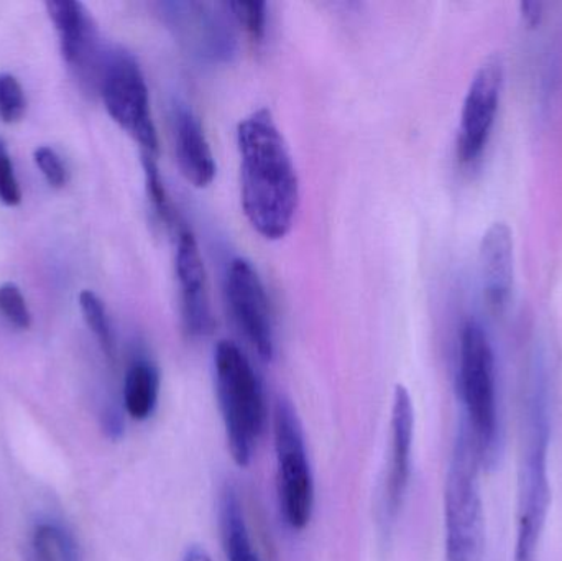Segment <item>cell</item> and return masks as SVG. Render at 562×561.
Returning <instances> with one entry per match:
<instances>
[{
  "label": "cell",
  "mask_w": 562,
  "mask_h": 561,
  "mask_svg": "<svg viewBox=\"0 0 562 561\" xmlns=\"http://www.w3.org/2000/svg\"><path fill=\"white\" fill-rule=\"evenodd\" d=\"M240 200L250 226L269 240L290 233L300 204V180L286 141L269 109H259L237 127Z\"/></svg>",
  "instance_id": "cell-1"
},
{
  "label": "cell",
  "mask_w": 562,
  "mask_h": 561,
  "mask_svg": "<svg viewBox=\"0 0 562 561\" xmlns=\"http://www.w3.org/2000/svg\"><path fill=\"white\" fill-rule=\"evenodd\" d=\"M550 405L547 364L538 355L531 362L525 389L515 561H537V552L550 510Z\"/></svg>",
  "instance_id": "cell-2"
},
{
  "label": "cell",
  "mask_w": 562,
  "mask_h": 561,
  "mask_svg": "<svg viewBox=\"0 0 562 561\" xmlns=\"http://www.w3.org/2000/svg\"><path fill=\"white\" fill-rule=\"evenodd\" d=\"M217 401L234 463L249 467L266 427V399L259 375L236 343L223 339L214 351Z\"/></svg>",
  "instance_id": "cell-3"
},
{
  "label": "cell",
  "mask_w": 562,
  "mask_h": 561,
  "mask_svg": "<svg viewBox=\"0 0 562 561\" xmlns=\"http://www.w3.org/2000/svg\"><path fill=\"white\" fill-rule=\"evenodd\" d=\"M458 384L464 405L462 424L474 440L481 463L494 467L501 445L494 349L475 319L465 322L461 329Z\"/></svg>",
  "instance_id": "cell-4"
},
{
  "label": "cell",
  "mask_w": 562,
  "mask_h": 561,
  "mask_svg": "<svg viewBox=\"0 0 562 561\" xmlns=\"http://www.w3.org/2000/svg\"><path fill=\"white\" fill-rule=\"evenodd\" d=\"M481 458L461 422L445 487L446 559L484 561L485 514L482 503Z\"/></svg>",
  "instance_id": "cell-5"
},
{
  "label": "cell",
  "mask_w": 562,
  "mask_h": 561,
  "mask_svg": "<svg viewBox=\"0 0 562 561\" xmlns=\"http://www.w3.org/2000/svg\"><path fill=\"white\" fill-rule=\"evenodd\" d=\"M273 437L281 514L290 529L303 530L313 516L314 480L307 460L303 425L296 408L283 397L277 401L273 411Z\"/></svg>",
  "instance_id": "cell-6"
},
{
  "label": "cell",
  "mask_w": 562,
  "mask_h": 561,
  "mask_svg": "<svg viewBox=\"0 0 562 561\" xmlns=\"http://www.w3.org/2000/svg\"><path fill=\"white\" fill-rule=\"evenodd\" d=\"M102 101L112 121L127 132L144 154L158 152V135L151 117L150 96L137 59L124 49H114L101 66Z\"/></svg>",
  "instance_id": "cell-7"
},
{
  "label": "cell",
  "mask_w": 562,
  "mask_h": 561,
  "mask_svg": "<svg viewBox=\"0 0 562 561\" xmlns=\"http://www.w3.org/2000/svg\"><path fill=\"white\" fill-rule=\"evenodd\" d=\"M226 295L237 328L263 361H272L276 355V338L269 296L259 272L250 260L237 257L229 263Z\"/></svg>",
  "instance_id": "cell-8"
},
{
  "label": "cell",
  "mask_w": 562,
  "mask_h": 561,
  "mask_svg": "<svg viewBox=\"0 0 562 561\" xmlns=\"http://www.w3.org/2000/svg\"><path fill=\"white\" fill-rule=\"evenodd\" d=\"M504 68L497 58L487 59L472 78L461 112L458 134V157L462 164L481 158L494 127L501 101Z\"/></svg>",
  "instance_id": "cell-9"
},
{
  "label": "cell",
  "mask_w": 562,
  "mask_h": 561,
  "mask_svg": "<svg viewBox=\"0 0 562 561\" xmlns=\"http://www.w3.org/2000/svg\"><path fill=\"white\" fill-rule=\"evenodd\" d=\"M175 270L180 287L184 329L194 338L210 335L214 328V316L206 267L196 237L190 229H181L178 234Z\"/></svg>",
  "instance_id": "cell-10"
},
{
  "label": "cell",
  "mask_w": 562,
  "mask_h": 561,
  "mask_svg": "<svg viewBox=\"0 0 562 561\" xmlns=\"http://www.w3.org/2000/svg\"><path fill=\"white\" fill-rule=\"evenodd\" d=\"M413 440H415V407L405 385H396L392 407V458H390L386 510L395 517L402 509L412 478Z\"/></svg>",
  "instance_id": "cell-11"
},
{
  "label": "cell",
  "mask_w": 562,
  "mask_h": 561,
  "mask_svg": "<svg viewBox=\"0 0 562 561\" xmlns=\"http://www.w3.org/2000/svg\"><path fill=\"white\" fill-rule=\"evenodd\" d=\"M481 276L485 300L502 312L514 289V236L507 223H494L482 237Z\"/></svg>",
  "instance_id": "cell-12"
},
{
  "label": "cell",
  "mask_w": 562,
  "mask_h": 561,
  "mask_svg": "<svg viewBox=\"0 0 562 561\" xmlns=\"http://www.w3.org/2000/svg\"><path fill=\"white\" fill-rule=\"evenodd\" d=\"M173 138L181 175L193 187H210L216 177V160L200 119L184 105L175 111Z\"/></svg>",
  "instance_id": "cell-13"
},
{
  "label": "cell",
  "mask_w": 562,
  "mask_h": 561,
  "mask_svg": "<svg viewBox=\"0 0 562 561\" xmlns=\"http://www.w3.org/2000/svg\"><path fill=\"white\" fill-rule=\"evenodd\" d=\"M45 7L55 23L63 59L71 68L85 69L98 42V32L88 10L76 0H48Z\"/></svg>",
  "instance_id": "cell-14"
},
{
  "label": "cell",
  "mask_w": 562,
  "mask_h": 561,
  "mask_svg": "<svg viewBox=\"0 0 562 561\" xmlns=\"http://www.w3.org/2000/svg\"><path fill=\"white\" fill-rule=\"evenodd\" d=\"M221 536L224 552L229 561H262L254 549L247 527L246 514L239 493L233 484H226L220 503Z\"/></svg>",
  "instance_id": "cell-15"
},
{
  "label": "cell",
  "mask_w": 562,
  "mask_h": 561,
  "mask_svg": "<svg viewBox=\"0 0 562 561\" xmlns=\"http://www.w3.org/2000/svg\"><path fill=\"white\" fill-rule=\"evenodd\" d=\"M160 397V371L154 362L137 359L125 374L124 407L134 420L144 422L154 415Z\"/></svg>",
  "instance_id": "cell-16"
},
{
  "label": "cell",
  "mask_w": 562,
  "mask_h": 561,
  "mask_svg": "<svg viewBox=\"0 0 562 561\" xmlns=\"http://www.w3.org/2000/svg\"><path fill=\"white\" fill-rule=\"evenodd\" d=\"M32 561H81V553L65 527L40 523L32 532Z\"/></svg>",
  "instance_id": "cell-17"
},
{
  "label": "cell",
  "mask_w": 562,
  "mask_h": 561,
  "mask_svg": "<svg viewBox=\"0 0 562 561\" xmlns=\"http://www.w3.org/2000/svg\"><path fill=\"white\" fill-rule=\"evenodd\" d=\"M79 306H81L86 325L98 339L102 351L112 358L114 356V335H112L111 322H109L104 303L91 290H82L79 293Z\"/></svg>",
  "instance_id": "cell-18"
},
{
  "label": "cell",
  "mask_w": 562,
  "mask_h": 561,
  "mask_svg": "<svg viewBox=\"0 0 562 561\" xmlns=\"http://www.w3.org/2000/svg\"><path fill=\"white\" fill-rule=\"evenodd\" d=\"M227 9L233 12L234 19L249 33L252 42L260 43L266 36L267 30V3L259 0H237L226 3Z\"/></svg>",
  "instance_id": "cell-19"
},
{
  "label": "cell",
  "mask_w": 562,
  "mask_h": 561,
  "mask_svg": "<svg viewBox=\"0 0 562 561\" xmlns=\"http://www.w3.org/2000/svg\"><path fill=\"white\" fill-rule=\"evenodd\" d=\"M26 99L15 76L0 72V121L15 124L25 114Z\"/></svg>",
  "instance_id": "cell-20"
},
{
  "label": "cell",
  "mask_w": 562,
  "mask_h": 561,
  "mask_svg": "<svg viewBox=\"0 0 562 561\" xmlns=\"http://www.w3.org/2000/svg\"><path fill=\"white\" fill-rule=\"evenodd\" d=\"M0 315L13 328L29 329L32 326L29 305L15 283L0 285Z\"/></svg>",
  "instance_id": "cell-21"
},
{
  "label": "cell",
  "mask_w": 562,
  "mask_h": 561,
  "mask_svg": "<svg viewBox=\"0 0 562 561\" xmlns=\"http://www.w3.org/2000/svg\"><path fill=\"white\" fill-rule=\"evenodd\" d=\"M142 164H144L145 183H147L151 207L161 221L170 223L173 211H171L170 198H168L167 188H165L164 180H161L157 164H155L154 157L147 154L142 157Z\"/></svg>",
  "instance_id": "cell-22"
},
{
  "label": "cell",
  "mask_w": 562,
  "mask_h": 561,
  "mask_svg": "<svg viewBox=\"0 0 562 561\" xmlns=\"http://www.w3.org/2000/svg\"><path fill=\"white\" fill-rule=\"evenodd\" d=\"M0 201L5 206H19L22 201V190L13 170L12 160L5 145L0 141Z\"/></svg>",
  "instance_id": "cell-23"
},
{
  "label": "cell",
  "mask_w": 562,
  "mask_h": 561,
  "mask_svg": "<svg viewBox=\"0 0 562 561\" xmlns=\"http://www.w3.org/2000/svg\"><path fill=\"white\" fill-rule=\"evenodd\" d=\"M33 158H35L36 167L42 171L43 177H45L46 183L52 188H63L66 184V180H68V173H66L65 165H63L61 158L56 154L53 148L38 147L33 154Z\"/></svg>",
  "instance_id": "cell-24"
},
{
  "label": "cell",
  "mask_w": 562,
  "mask_h": 561,
  "mask_svg": "<svg viewBox=\"0 0 562 561\" xmlns=\"http://www.w3.org/2000/svg\"><path fill=\"white\" fill-rule=\"evenodd\" d=\"M102 430H104L105 437L111 438V440H121L125 430L124 415H122L121 408H104V412H102Z\"/></svg>",
  "instance_id": "cell-25"
},
{
  "label": "cell",
  "mask_w": 562,
  "mask_h": 561,
  "mask_svg": "<svg viewBox=\"0 0 562 561\" xmlns=\"http://www.w3.org/2000/svg\"><path fill=\"white\" fill-rule=\"evenodd\" d=\"M521 13H524L527 23H530V25H537V23L540 22L541 16V3L524 2L521 3Z\"/></svg>",
  "instance_id": "cell-26"
},
{
  "label": "cell",
  "mask_w": 562,
  "mask_h": 561,
  "mask_svg": "<svg viewBox=\"0 0 562 561\" xmlns=\"http://www.w3.org/2000/svg\"><path fill=\"white\" fill-rule=\"evenodd\" d=\"M181 561H213L210 553L203 547L193 546L184 552L183 560Z\"/></svg>",
  "instance_id": "cell-27"
}]
</instances>
